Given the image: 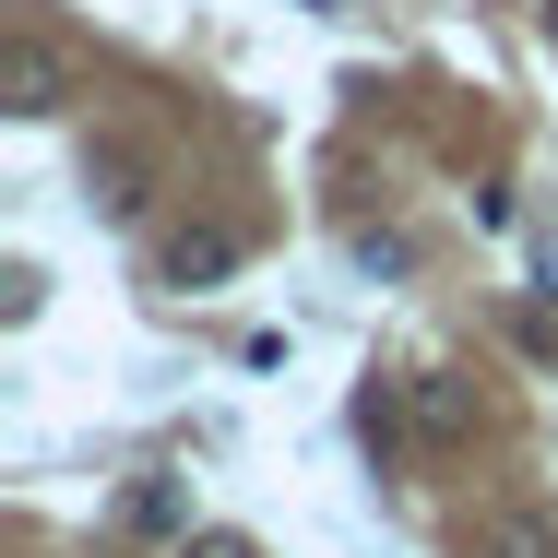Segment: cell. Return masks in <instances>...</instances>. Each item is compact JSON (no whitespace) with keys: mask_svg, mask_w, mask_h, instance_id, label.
<instances>
[{"mask_svg":"<svg viewBox=\"0 0 558 558\" xmlns=\"http://www.w3.org/2000/svg\"><path fill=\"white\" fill-rule=\"evenodd\" d=\"M0 108H12V119L72 108V60H60L48 36H0Z\"/></svg>","mask_w":558,"mask_h":558,"instance_id":"obj_1","label":"cell"},{"mask_svg":"<svg viewBox=\"0 0 558 558\" xmlns=\"http://www.w3.org/2000/svg\"><path fill=\"white\" fill-rule=\"evenodd\" d=\"M119 535L131 547H191V475H131L119 487Z\"/></svg>","mask_w":558,"mask_h":558,"instance_id":"obj_2","label":"cell"},{"mask_svg":"<svg viewBox=\"0 0 558 558\" xmlns=\"http://www.w3.org/2000/svg\"><path fill=\"white\" fill-rule=\"evenodd\" d=\"M404 416H416V440H428V451H463V440H475V380L416 368V380H404Z\"/></svg>","mask_w":558,"mask_h":558,"instance_id":"obj_3","label":"cell"},{"mask_svg":"<svg viewBox=\"0 0 558 558\" xmlns=\"http://www.w3.org/2000/svg\"><path fill=\"white\" fill-rule=\"evenodd\" d=\"M463 558H558V511L499 499V511H475V523H463Z\"/></svg>","mask_w":558,"mask_h":558,"instance_id":"obj_4","label":"cell"},{"mask_svg":"<svg viewBox=\"0 0 558 558\" xmlns=\"http://www.w3.org/2000/svg\"><path fill=\"white\" fill-rule=\"evenodd\" d=\"M238 262H250V238H238V226H179L155 274H167L179 298H203V286H226V274H238Z\"/></svg>","mask_w":558,"mask_h":558,"instance_id":"obj_5","label":"cell"},{"mask_svg":"<svg viewBox=\"0 0 558 558\" xmlns=\"http://www.w3.org/2000/svg\"><path fill=\"white\" fill-rule=\"evenodd\" d=\"M96 215H108V226L143 215V167H131V155H108V167H96Z\"/></svg>","mask_w":558,"mask_h":558,"instance_id":"obj_6","label":"cell"},{"mask_svg":"<svg viewBox=\"0 0 558 558\" xmlns=\"http://www.w3.org/2000/svg\"><path fill=\"white\" fill-rule=\"evenodd\" d=\"M179 558H262V547H250V535H226V523H203V535H191Z\"/></svg>","mask_w":558,"mask_h":558,"instance_id":"obj_7","label":"cell"},{"mask_svg":"<svg viewBox=\"0 0 558 558\" xmlns=\"http://www.w3.org/2000/svg\"><path fill=\"white\" fill-rule=\"evenodd\" d=\"M547 36H558V0H547Z\"/></svg>","mask_w":558,"mask_h":558,"instance_id":"obj_8","label":"cell"}]
</instances>
